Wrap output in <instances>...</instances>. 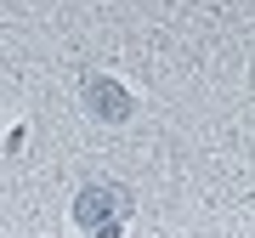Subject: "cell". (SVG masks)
<instances>
[{"instance_id":"1","label":"cell","mask_w":255,"mask_h":238,"mask_svg":"<svg viewBox=\"0 0 255 238\" xmlns=\"http://www.w3.org/2000/svg\"><path fill=\"white\" fill-rule=\"evenodd\" d=\"M85 102H97L102 119H125V114H130V97L119 91L114 80H85Z\"/></svg>"}]
</instances>
